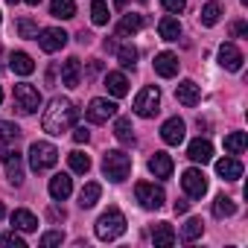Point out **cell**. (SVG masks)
I'll return each mask as SVG.
<instances>
[{
  "label": "cell",
  "mask_w": 248,
  "mask_h": 248,
  "mask_svg": "<svg viewBox=\"0 0 248 248\" xmlns=\"http://www.w3.org/2000/svg\"><path fill=\"white\" fill-rule=\"evenodd\" d=\"M96 236L102 239V242H111V239H117V236H123L126 233V216H123L117 207H108L99 219H96Z\"/></svg>",
  "instance_id": "obj_2"
},
{
  "label": "cell",
  "mask_w": 248,
  "mask_h": 248,
  "mask_svg": "<svg viewBox=\"0 0 248 248\" xmlns=\"http://www.w3.org/2000/svg\"><path fill=\"white\" fill-rule=\"evenodd\" d=\"M219 18H222V6H219V3H207V6L202 9V24H204V27H216Z\"/></svg>",
  "instance_id": "obj_37"
},
{
  "label": "cell",
  "mask_w": 248,
  "mask_h": 248,
  "mask_svg": "<svg viewBox=\"0 0 248 248\" xmlns=\"http://www.w3.org/2000/svg\"><path fill=\"white\" fill-rule=\"evenodd\" d=\"M114 138H117L120 143H126V146L135 143V129H132V120H129V117H120V120L114 123Z\"/></svg>",
  "instance_id": "obj_25"
},
{
  "label": "cell",
  "mask_w": 248,
  "mask_h": 248,
  "mask_svg": "<svg viewBox=\"0 0 248 248\" xmlns=\"http://www.w3.org/2000/svg\"><path fill=\"white\" fill-rule=\"evenodd\" d=\"M149 172H152L155 178H170V175H172V158H170L167 152H155V155L149 158Z\"/></svg>",
  "instance_id": "obj_19"
},
{
  "label": "cell",
  "mask_w": 248,
  "mask_h": 248,
  "mask_svg": "<svg viewBox=\"0 0 248 248\" xmlns=\"http://www.w3.org/2000/svg\"><path fill=\"white\" fill-rule=\"evenodd\" d=\"M62 242H64V233H62V231H50V233H44V236L38 239L41 248H53V245H62Z\"/></svg>",
  "instance_id": "obj_39"
},
{
  "label": "cell",
  "mask_w": 248,
  "mask_h": 248,
  "mask_svg": "<svg viewBox=\"0 0 248 248\" xmlns=\"http://www.w3.org/2000/svg\"><path fill=\"white\" fill-rule=\"evenodd\" d=\"M117 59L123 67H135L138 64V47L135 44H120L117 47Z\"/></svg>",
  "instance_id": "obj_32"
},
{
  "label": "cell",
  "mask_w": 248,
  "mask_h": 248,
  "mask_svg": "<svg viewBox=\"0 0 248 248\" xmlns=\"http://www.w3.org/2000/svg\"><path fill=\"white\" fill-rule=\"evenodd\" d=\"M187 158H190L193 164H207V161L213 158V143L204 140V138H196V140L190 143V149H187Z\"/></svg>",
  "instance_id": "obj_16"
},
{
  "label": "cell",
  "mask_w": 248,
  "mask_h": 248,
  "mask_svg": "<svg viewBox=\"0 0 248 248\" xmlns=\"http://www.w3.org/2000/svg\"><path fill=\"white\" fill-rule=\"evenodd\" d=\"M9 70L12 73H18V76H30L32 70H35V62H32V56H27V53H12L9 56Z\"/></svg>",
  "instance_id": "obj_21"
},
{
  "label": "cell",
  "mask_w": 248,
  "mask_h": 248,
  "mask_svg": "<svg viewBox=\"0 0 248 248\" xmlns=\"http://www.w3.org/2000/svg\"><path fill=\"white\" fill-rule=\"evenodd\" d=\"M233 213H236V204H233L225 193L213 199V216H216V219H225V216H233Z\"/></svg>",
  "instance_id": "obj_31"
},
{
  "label": "cell",
  "mask_w": 248,
  "mask_h": 248,
  "mask_svg": "<svg viewBox=\"0 0 248 248\" xmlns=\"http://www.w3.org/2000/svg\"><path fill=\"white\" fill-rule=\"evenodd\" d=\"M135 196H138L140 207H146V210H158V207H164V202H167L164 187H155V184H149V181H140V184L135 187Z\"/></svg>",
  "instance_id": "obj_8"
},
{
  "label": "cell",
  "mask_w": 248,
  "mask_h": 248,
  "mask_svg": "<svg viewBox=\"0 0 248 248\" xmlns=\"http://www.w3.org/2000/svg\"><path fill=\"white\" fill-rule=\"evenodd\" d=\"M18 138H21V129L15 126V123L0 120V140H18Z\"/></svg>",
  "instance_id": "obj_38"
},
{
  "label": "cell",
  "mask_w": 248,
  "mask_h": 248,
  "mask_svg": "<svg viewBox=\"0 0 248 248\" xmlns=\"http://www.w3.org/2000/svg\"><path fill=\"white\" fill-rule=\"evenodd\" d=\"M117 3H120V6H123V3H126V0H117ZM140 3H146V0H140Z\"/></svg>",
  "instance_id": "obj_48"
},
{
  "label": "cell",
  "mask_w": 248,
  "mask_h": 248,
  "mask_svg": "<svg viewBox=\"0 0 248 248\" xmlns=\"http://www.w3.org/2000/svg\"><path fill=\"white\" fill-rule=\"evenodd\" d=\"M88 138H91V135H88V129H85V126L73 129V140H76V143H88Z\"/></svg>",
  "instance_id": "obj_42"
},
{
  "label": "cell",
  "mask_w": 248,
  "mask_h": 248,
  "mask_svg": "<svg viewBox=\"0 0 248 248\" xmlns=\"http://www.w3.org/2000/svg\"><path fill=\"white\" fill-rule=\"evenodd\" d=\"M158 35H161L164 41H178V38H181V24H178V18H161V21H158Z\"/></svg>",
  "instance_id": "obj_24"
},
{
  "label": "cell",
  "mask_w": 248,
  "mask_h": 248,
  "mask_svg": "<svg viewBox=\"0 0 248 248\" xmlns=\"http://www.w3.org/2000/svg\"><path fill=\"white\" fill-rule=\"evenodd\" d=\"M99 196H102V187H99L96 181H91V184L82 187V193H79V204H82V207H93V204L99 202Z\"/></svg>",
  "instance_id": "obj_30"
},
{
  "label": "cell",
  "mask_w": 248,
  "mask_h": 248,
  "mask_svg": "<svg viewBox=\"0 0 248 248\" xmlns=\"http://www.w3.org/2000/svg\"><path fill=\"white\" fill-rule=\"evenodd\" d=\"M15 108H18L21 114H35V111L41 108V93H38V88L30 85V82L15 85Z\"/></svg>",
  "instance_id": "obj_5"
},
{
  "label": "cell",
  "mask_w": 248,
  "mask_h": 248,
  "mask_svg": "<svg viewBox=\"0 0 248 248\" xmlns=\"http://www.w3.org/2000/svg\"><path fill=\"white\" fill-rule=\"evenodd\" d=\"M79 82H82V62H79L76 56H70V59L62 64V85L76 88Z\"/></svg>",
  "instance_id": "obj_18"
},
{
  "label": "cell",
  "mask_w": 248,
  "mask_h": 248,
  "mask_svg": "<svg viewBox=\"0 0 248 248\" xmlns=\"http://www.w3.org/2000/svg\"><path fill=\"white\" fill-rule=\"evenodd\" d=\"M0 21H3V15H0Z\"/></svg>",
  "instance_id": "obj_51"
},
{
  "label": "cell",
  "mask_w": 248,
  "mask_h": 248,
  "mask_svg": "<svg viewBox=\"0 0 248 248\" xmlns=\"http://www.w3.org/2000/svg\"><path fill=\"white\" fill-rule=\"evenodd\" d=\"M0 242H3L6 248H27V242H24V236H18L15 231H6L3 236H0Z\"/></svg>",
  "instance_id": "obj_40"
},
{
  "label": "cell",
  "mask_w": 248,
  "mask_h": 248,
  "mask_svg": "<svg viewBox=\"0 0 248 248\" xmlns=\"http://www.w3.org/2000/svg\"><path fill=\"white\" fill-rule=\"evenodd\" d=\"M105 88H108V93L111 96H126L129 93V79H126V73H108L105 76Z\"/></svg>",
  "instance_id": "obj_22"
},
{
  "label": "cell",
  "mask_w": 248,
  "mask_h": 248,
  "mask_svg": "<svg viewBox=\"0 0 248 248\" xmlns=\"http://www.w3.org/2000/svg\"><path fill=\"white\" fill-rule=\"evenodd\" d=\"M47 190H50V196H53L56 202H64V199L73 193V181H70L67 172H59V175L50 178V187H47Z\"/></svg>",
  "instance_id": "obj_17"
},
{
  "label": "cell",
  "mask_w": 248,
  "mask_h": 248,
  "mask_svg": "<svg viewBox=\"0 0 248 248\" xmlns=\"http://www.w3.org/2000/svg\"><path fill=\"white\" fill-rule=\"evenodd\" d=\"M161 3H164V9L172 12V15H178V12L187 9V0H161Z\"/></svg>",
  "instance_id": "obj_41"
},
{
  "label": "cell",
  "mask_w": 248,
  "mask_h": 248,
  "mask_svg": "<svg viewBox=\"0 0 248 248\" xmlns=\"http://www.w3.org/2000/svg\"><path fill=\"white\" fill-rule=\"evenodd\" d=\"M172 210H175V213H187V210H190V202H184V199H178V202L172 204Z\"/></svg>",
  "instance_id": "obj_44"
},
{
  "label": "cell",
  "mask_w": 248,
  "mask_h": 248,
  "mask_svg": "<svg viewBox=\"0 0 248 248\" xmlns=\"http://www.w3.org/2000/svg\"><path fill=\"white\" fill-rule=\"evenodd\" d=\"M245 146H248L245 132H231V135L225 138V152H228V155H242Z\"/></svg>",
  "instance_id": "obj_29"
},
{
  "label": "cell",
  "mask_w": 248,
  "mask_h": 248,
  "mask_svg": "<svg viewBox=\"0 0 248 248\" xmlns=\"http://www.w3.org/2000/svg\"><path fill=\"white\" fill-rule=\"evenodd\" d=\"M108 3H105V0H93V3H91V21L96 24V27H105L108 24Z\"/></svg>",
  "instance_id": "obj_33"
},
{
  "label": "cell",
  "mask_w": 248,
  "mask_h": 248,
  "mask_svg": "<svg viewBox=\"0 0 248 248\" xmlns=\"http://www.w3.org/2000/svg\"><path fill=\"white\" fill-rule=\"evenodd\" d=\"M76 117H79V111H76V105H73L67 96H53V99H50V105L44 108L41 129H44L47 135L62 138L64 132H70V129H73Z\"/></svg>",
  "instance_id": "obj_1"
},
{
  "label": "cell",
  "mask_w": 248,
  "mask_h": 248,
  "mask_svg": "<svg viewBox=\"0 0 248 248\" xmlns=\"http://www.w3.org/2000/svg\"><path fill=\"white\" fill-rule=\"evenodd\" d=\"M35 41H38V47L44 53H59L67 44V32L59 30V27H47V30H38V38Z\"/></svg>",
  "instance_id": "obj_10"
},
{
  "label": "cell",
  "mask_w": 248,
  "mask_h": 248,
  "mask_svg": "<svg viewBox=\"0 0 248 248\" xmlns=\"http://www.w3.org/2000/svg\"><path fill=\"white\" fill-rule=\"evenodd\" d=\"M143 15H135V12H129V15H123V21H120V27H117V38H123V35H135L138 30H143Z\"/></svg>",
  "instance_id": "obj_23"
},
{
  "label": "cell",
  "mask_w": 248,
  "mask_h": 248,
  "mask_svg": "<svg viewBox=\"0 0 248 248\" xmlns=\"http://www.w3.org/2000/svg\"><path fill=\"white\" fill-rule=\"evenodd\" d=\"M245 32H248V24H242V21H236V24L231 27V35H233V38H236V35H245Z\"/></svg>",
  "instance_id": "obj_43"
},
{
  "label": "cell",
  "mask_w": 248,
  "mask_h": 248,
  "mask_svg": "<svg viewBox=\"0 0 248 248\" xmlns=\"http://www.w3.org/2000/svg\"><path fill=\"white\" fill-rule=\"evenodd\" d=\"M12 225H15L18 231H27V233H30V231H35V228H38V219H35V213H30V210H24V207H21V210H15V213H12Z\"/></svg>",
  "instance_id": "obj_27"
},
{
  "label": "cell",
  "mask_w": 248,
  "mask_h": 248,
  "mask_svg": "<svg viewBox=\"0 0 248 248\" xmlns=\"http://www.w3.org/2000/svg\"><path fill=\"white\" fill-rule=\"evenodd\" d=\"M6 3H12V6H15V3H21V0H6Z\"/></svg>",
  "instance_id": "obj_49"
},
{
  "label": "cell",
  "mask_w": 248,
  "mask_h": 248,
  "mask_svg": "<svg viewBox=\"0 0 248 248\" xmlns=\"http://www.w3.org/2000/svg\"><path fill=\"white\" fill-rule=\"evenodd\" d=\"M114 114H117V102L108 99V96H93L88 102V108H85V117L91 123H108Z\"/></svg>",
  "instance_id": "obj_9"
},
{
  "label": "cell",
  "mask_w": 248,
  "mask_h": 248,
  "mask_svg": "<svg viewBox=\"0 0 248 248\" xmlns=\"http://www.w3.org/2000/svg\"><path fill=\"white\" fill-rule=\"evenodd\" d=\"M202 233H204V222H202V219H190V222L181 228V239H187V242L199 239Z\"/></svg>",
  "instance_id": "obj_36"
},
{
  "label": "cell",
  "mask_w": 248,
  "mask_h": 248,
  "mask_svg": "<svg viewBox=\"0 0 248 248\" xmlns=\"http://www.w3.org/2000/svg\"><path fill=\"white\" fill-rule=\"evenodd\" d=\"M24 3H30V6H38V3H41V0H24Z\"/></svg>",
  "instance_id": "obj_46"
},
{
  "label": "cell",
  "mask_w": 248,
  "mask_h": 248,
  "mask_svg": "<svg viewBox=\"0 0 248 248\" xmlns=\"http://www.w3.org/2000/svg\"><path fill=\"white\" fill-rule=\"evenodd\" d=\"M175 99H178L181 105H187V108H196L199 99H202V88H199L193 79H184V82L175 88Z\"/></svg>",
  "instance_id": "obj_13"
},
{
  "label": "cell",
  "mask_w": 248,
  "mask_h": 248,
  "mask_svg": "<svg viewBox=\"0 0 248 248\" xmlns=\"http://www.w3.org/2000/svg\"><path fill=\"white\" fill-rule=\"evenodd\" d=\"M0 161H3V167H6V178L18 187V184L24 181V161H21V152H18L15 146L3 143V146H0Z\"/></svg>",
  "instance_id": "obj_7"
},
{
  "label": "cell",
  "mask_w": 248,
  "mask_h": 248,
  "mask_svg": "<svg viewBox=\"0 0 248 248\" xmlns=\"http://www.w3.org/2000/svg\"><path fill=\"white\" fill-rule=\"evenodd\" d=\"M155 73L158 76H164V79H172L175 73H178V56L175 53H158L155 56Z\"/></svg>",
  "instance_id": "obj_15"
},
{
  "label": "cell",
  "mask_w": 248,
  "mask_h": 248,
  "mask_svg": "<svg viewBox=\"0 0 248 248\" xmlns=\"http://www.w3.org/2000/svg\"><path fill=\"white\" fill-rule=\"evenodd\" d=\"M181 187H184V193L190 196V199H202L204 193H207V178H204V172L202 170H184V175H181Z\"/></svg>",
  "instance_id": "obj_11"
},
{
  "label": "cell",
  "mask_w": 248,
  "mask_h": 248,
  "mask_svg": "<svg viewBox=\"0 0 248 248\" xmlns=\"http://www.w3.org/2000/svg\"><path fill=\"white\" fill-rule=\"evenodd\" d=\"M50 15L59 18V21H70V18H76V3H73V0H53V3H50Z\"/></svg>",
  "instance_id": "obj_26"
},
{
  "label": "cell",
  "mask_w": 248,
  "mask_h": 248,
  "mask_svg": "<svg viewBox=\"0 0 248 248\" xmlns=\"http://www.w3.org/2000/svg\"><path fill=\"white\" fill-rule=\"evenodd\" d=\"M184 132H187V126H184L181 117H170L164 126H161V138H164L167 146H178L184 140Z\"/></svg>",
  "instance_id": "obj_12"
},
{
  "label": "cell",
  "mask_w": 248,
  "mask_h": 248,
  "mask_svg": "<svg viewBox=\"0 0 248 248\" xmlns=\"http://www.w3.org/2000/svg\"><path fill=\"white\" fill-rule=\"evenodd\" d=\"M0 102H3V91H0Z\"/></svg>",
  "instance_id": "obj_50"
},
{
  "label": "cell",
  "mask_w": 248,
  "mask_h": 248,
  "mask_svg": "<svg viewBox=\"0 0 248 248\" xmlns=\"http://www.w3.org/2000/svg\"><path fill=\"white\" fill-rule=\"evenodd\" d=\"M67 164H70L73 172H82V175L91 170V158H88L85 152H70V155H67Z\"/></svg>",
  "instance_id": "obj_35"
},
{
  "label": "cell",
  "mask_w": 248,
  "mask_h": 248,
  "mask_svg": "<svg viewBox=\"0 0 248 248\" xmlns=\"http://www.w3.org/2000/svg\"><path fill=\"white\" fill-rule=\"evenodd\" d=\"M15 30H18L21 38H38V24L32 18H18L15 21Z\"/></svg>",
  "instance_id": "obj_34"
},
{
  "label": "cell",
  "mask_w": 248,
  "mask_h": 248,
  "mask_svg": "<svg viewBox=\"0 0 248 248\" xmlns=\"http://www.w3.org/2000/svg\"><path fill=\"white\" fill-rule=\"evenodd\" d=\"M158 111H161V91L155 85H146L135 96V114L138 117H155Z\"/></svg>",
  "instance_id": "obj_6"
},
{
  "label": "cell",
  "mask_w": 248,
  "mask_h": 248,
  "mask_svg": "<svg viewBox=\"0 0 248 248\" xmlns=\"http://www.w3.org/2000/svg\"><path fill=\"white\" fill-rule=\"evenodd\" d=\"M242 62H245V59H242V53H239V47H236V44H231V41H228V44H222V47H219V64H222L225 70H239V67H242Z\"/></svg>",
  "instance_id": "obj_14"
},
{
  "label": "cell",
  "mask_w": 248,
  "mask_h": 248,
  "mask_svg": "<svg viewBox=\"0 0 248 248\" xmlns=\"http://www.w3.org/2000/svg\"><path fill=\"white\" fill-rule=\"evenodd\" d=\"M3 216H6V207H3V204H0V219H3Z\"/></svg>",
  "instance_id": "obj_47"
},
{
  "label": "cell",
  "mask_w": 248,
  "mask_h": 248,
  "mask_svg": "<svg viewBox=\"0 0 248 248\" xmlns=\"http://www.w3.org/2000/svg\"><path fill=\"white\" fill-rule=\"evenodd\" d=\"M216 175L225 178V181H239L242 178V164L236 158H222V161H216Z\"/></svg>",
  "instance_id": "obj_20"
},
{
  "label": "cell",
  "mask_w": 248,
  "mask_h": 248,
  "mask_svg": "<svg viewBox=\"0 0 248 248\" xmlns=\"http://www.w3.org/2000/svg\"><path fill=\"white\" fill-rule=\"evenodd\" d=\"M50 219H64V210H59V207H53V210H50Z\"/></svg>",
  "instance_id": "obj_45"
},
{
  "label": "cell",
  "mask_w": 248,
  "mask_h": 248,
  "mask_svg": "<svg viewBox=\"0 0 248 248\" xmlns=\"http://www.w3.org/2000/svg\"><path fill=\"white\" fill-rule=\"evenodd\" d=\"M152 239H155V245H172L178 236H175V231H172L170 222H158V225L152 228Z\"/></svg>",
  "instance_id": "obj_28"
},
{
  "label": "cell",
  "mask_w": 248,
  "mask_h": 248,
  "mask_svg": "<svg viewBox=\"0 0 248 248\" xmlns=\"http://www.w3.org/2000/svg\"><path fill=\"white\" fill-rule=\"evenodd\" d=\"M102 172H105V178H108V181H114V184L126 181V178H129V172H132V158H129L126 152L111 149V152H105V155H102Z\"/></svg>",
  "instance_id": "obj_3"
},
{
  "label": "cell",
  "mask_w": 248,
  "mask_h": 248,
  "mask_svg": "<svg viewBox=\"0 0 248 248\" xmlns=\"http://www.w3.org/2000/svg\"><path fill=\"white\" fill-rule=\"evenodd\" d=\"M56 161H59V149H56L53 143L35 140V143L30 146V167H32L35 172H47L50 167H56Z\"/></svg>",
  "instance_id": "obj_4"
}]
</instances>
